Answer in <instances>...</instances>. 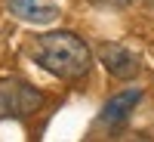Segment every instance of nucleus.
Here are the masks:
<instances>
[{
  "mask_svg": "<svg viewBox=\"0 0 154 142\" xmlns=\"http://www.w3.org/2000/svg\"><path fill=\"white\" fill-rule=\"evenodd\" d=\"M6 12L25 25H37V28L53 25L59 19V6L49 0H6Z\"/></svg>",
  "mask_w": 154,
  "mask_h": 142,
  "instance_id": "nucleus-5",
  "label": "nucleus"
},
{
  "mask_svg": "<svg viewBox=\"0 0 154 142\" xmlns=\"http://www.w3.org/2000/svg\"><path fill=\"white\" fill-rule=\"evenodd\" d=\"M93 6H102V9H123V6H130L133 0H89Z\"/></svg>",
  "mask_w": 154,
  "mask_h": 142,
  "instance_id": "nucleus-6",
  "label": "nucleus"
},
{
  "mask_svg": "<svg viewBox=\"0 0 154 142\" xmlns=\"http://www.w3.org/2000/svg\"><path fill=\"white\" fill-rule=\"evenodd\" d=\"M31 59L59 80H80L93 68V53L74 31H46L34 37Z\"/></svg>",
  "mask_w": 154,
  "mask_h": 142,
  "instance_id": "nucleus-1",
  "label": "nucleus"
},
{
  "mask_svg": "<svg viewBox=\"0 0 154 142\" xmlns=\"http://www.w3.org/2000/svg\"><path fill=\"white\" fill-rule=\"evenodd\" d=\"M40 90H34L25 80H0V111L9 118H28L40 108Z\"/></svg>",
  "mask_w": 154,
  "mask_h": 142,
  "instance_id": "nucleus-2",
  "label": "nucleus"
},
{
  "mask_svg": "<svg viewBox=\"0 0 154 142\" xmlns=\"http://www.w3.org/2000/svg\"><path fill=\"white\" fill-rule=\"evenodd\" d=\"M139 102H142V90L139 87H126V90H120V93H114L105 105H102L99 124L105 127V130H117V127H123L126 121H130V114L136 111Z\"/></svg>",
  "mask_w": 154,
  "mask_h": 142,
  "instance_id": "nucleus-4",
  "label": "nucleus"
},
{
  "mask_svg": "<svg viewBox=\"0 0 154 142\" xmlns=\"http://www.w3.org/2000/svg\"><path fill=\"white\" fill-rule=\"evenodd\" d=\"M99 62L105 65V71L117 80H133L142 71V59L133 49H126L123 43H102L99 46Z\"/></svg>",
  "mask_w": 154,
  "mask_h": 142,
  "instance_id": "nucleus-3",
  "label": "nucleus"
}]
</instances>
